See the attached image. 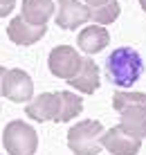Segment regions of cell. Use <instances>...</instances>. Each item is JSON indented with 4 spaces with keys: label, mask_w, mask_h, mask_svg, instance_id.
I'll return each instance as SVG.
<instances>
[{
    "label": "cell",
    "mask_w": 146,
    "mask_h": 155,
    "mask_svg": "<svg viewBox=\"0 0 146 155\" xmlns=\"http://www.w3.org/2000/svg\"><path fill=\"white\" fill-rule=\"evenodd\" d=\"M90 20V7L81 0H58L56 5V25L61 29H77Z\"/></svg>",
    "instance_id": "cell-6"
},
{
    "label": "cell",
    "mask_w": 146,
    "mask_h": 155,
    "mask_svg": "<svg viewBox=\"0 0 146 155\" xmlns=\"http://www.w3.org/2000/svg\"><path fill=\"white\" fill-rule=\"evenodd\" d=\"M14 5H16V0H0V18L7 16V14H12Z\"/></svg>",
    "instance_id": "cell-17"
},
{
    "label": "cell",
    "mask_w": 146,
    "mask_h": 155,
    "mask_svg": "<svg viewBox=\"0 0 146 155\" xmlns=\"http://www.w3.org/2000/svg\"><path fill=\"white\" fill-rule=\"evenodd\" d=\"M79 50H83L85 54H97V52L106 50L110 43V34L106 31V27L101 25H88L83 31L79 34Z\"/></svg>",
    "instance_id": "cell-11"
},
{
    "label": "cell",
    "mask_w": 146,
    "mask_h": 155,
    "mask_svg": "<svg viewBox=\"0 0 146 155\" xmlns=\"http://www.w3.org/2000/svg\"><path fill=\"white\" fill-rule=\"evenodd\" d=\"M2 146L9 155H34L38 148V135L23 119H14L5 126Z\"/></svg>",
    "instance_id": "cell-3"
},
{
    "label": "cell",
    "mask_w": 146,
    "mask_h": 155,
    "mask_svg": "<svg viewBox=\"0 0 146 155\" xmlns=\"http://www.w3.org/2000/svg\"><path fill=\"white\" fill-rule=\"evenodd\" d=\"M9 70H5L2 65H0V97H2V83H5V77H7Z\"/></svg>",
    "instance_id": "cell-19"
},
{
    "label": "cell",
    "mask_w": 146,
    "mask_h": 155,
    "mask_svg": "<svg viewBox=\"0 0 146 155\" xmlns=\"http://www.w3.org/2000/svg\"><path fill=\"white\" fill-rule=\"evenodd\" d=\"M121 7L117 0H110V2L101 5V7H90V20L95 25H110L112 20L119 16Z\"/></svg>",
    "instance_id": "cell-15"
},
{
    "label": "cell",
    "mask_w": 146,
    "mask_h": 155,
    "mask_svg": "<svg viewBox=\"0 0 146 155\" xmlns=\"http://www.w3.org/2000/svg\"><path fill=\"white\" fill-rule=\"evenodd\" d=\"M83 5H88V7H101V5L110 2V0H81Z\"/></svg>",
    "instance_id": "cell-18"
},
{
    "label": "cell",
    "mask_w": 146,
    "mask_h": 155,
    "mask_svg": "<svg viewBox=\"0 0 146 155\" xmlns=\"http://www.w3.org/2000/svg\"><path fill=\"white\" fill-rule=\"evenodd\" d=\"M101 148H106L112 155H137L139 148H142V140L128 135L126 130L115 126L101 135Z\"/></svg>",
    "instance_id": "cell-8"
},
{
    "label": "cell",
    "mask_w": 146,
    "mask_h": 155,
    "mask_svg": "<svg viewBox=\"0 0 146 155\" xmlns=\"http://www.w3.org/2000/svg\"><path fill=\"white\" fill-rule=\"evenodd\" d=\"M47 65H50V72L58 79H74L83 68V56H79V52L70 45H58L54 47L47 56Z\"/></svg>",
    "instance_id": "cell-4"
},
{
    "label": "cell",
    "mask_w": 146,
    "mask_h": 155,
    "mask_svg": "<svg viewBox=\"0 0 146 155\" xmlns=\"http://www.w3.org/2000/svg\"><path fill=\"white\" fill-rule=\"evenodd\" d=\"M139 7H142L144 12H146V0H139Z\"/></svg>",
    "instance_id": "cell-20"
},
{
    "label": "cell",
    "mask_w": 146,
    "mask_h": 155,
    "mask_svg": "<svg viewBox=\"0 0 146 155\" xmlns=\"http://www.w3.org/2000/svg\"><path fill=\"white\" fill-rule=\"evenodd\" d=\"M106 74L110 83L119 85V88H131L137 83L144 74V61L137 50L133 47H117L110 52L106 58Z\"/></svg>",
    "instance_id": "cell-1"
},
{
    "label": "cell",
    "mask_w": 146,
    "mask_h": 155,
    "mask_svg": "<svg viewBox=\"0 0 146 155\" xmlns=\"http://www.w3.org/2000/svg\"><path fill=\"white\" fill-rule=\"evenodd\" d=\"M68 83H70V88L79 90V92H83V94L97 92V88H99V70H97L92 58H83V68H81V72L74 79H70Z\"/></svg>",
    "instance_id": "cell-13"
},
{
    "label": "cell",
    "mask_w": 146,
    "mask_h": 155,
    "mask_svg": "<svg viewBox=\"0 0 146 155\" xmlns=\"http://www.w3.org/2000/svg\"><path fill=\"white\" fill-rule=\"evenodd\" d=\"M58 113H61L58 92H43L25 106V115L32 117L34 121H41V124L43 121H56Z\"/></svg>",
    "instance_id": "cell-7"
},
{
    "label": "cell",
    "mask_w": 146,
    "mask_h": 155,
    "mask_svg": "<svg viewBox=\"0 0 146 155\" xmlns=\"http://www.w3.org/2000/svg\"><path fill=\"white\" fill-rule=\"evenodd\" d=\"M2 97L14 101V104H29L32 97H34V81L25 70H14L7 72L2 83Z\"/></svg>",
    "instance_id": "cell-5"
},
{
    "label": "cell",
    "mask_w": 146,
    "mask_h": 155,
    "mask_svg": "<svg viewBox=\"0 0 146 155\" xmlns=\"http://www.w3.org/2000/svg\"><path fill=\"white\" fill-rule=\"evenodd\" d=\"M47 31V25L45 27H36V25H29L23 16H16V18L9 20L7 25V36L9 41L16 43V45H34L36 41H41Z\"/></svg>",
    "instance_id": "cell-9"
},
{
    "label": "cell",
    "mask_w": 146,
    "mask_h": 155,
    "mask_svg": "<svg viewBox=\"0 0 146 155\" xmlns=\"http://www.w3.org/2000/svg\"><path fill=\"white\" fill-rule=\"evenodd\" d=\"M112 106H115L117 113H124L128 108H139V106H146V94L144 92H115Z\"/></svg>",
    "instance_id": "cell-16"
},
{
    "label": "cell",
    "mask_w": 146,
    "mask_h": 155,
    "mask_svg": "<svg viewBox=\"0 0 146 155\" xmlns=\"http://www.w3.org/2000/svg\"><path fill=\"white\" fill-rule=\"evenodd\" d=\"M104 126L97 119H83L68 130V146L74 155H97L101 153Z\"/></svg>",
    "instance_id": "cell-2"
},
{
    "label": "cell",
    "mask_w": 146,
    "mask_h": 155,
    "mask_svg": "<svg viewBox=\"0 0 146 155\" xmlns=\"http://www.w3.org/2000/svg\"><path fill=\"white\" fill-rule=\"evenodd\" d=\"M119 128L126 130L128 135L137 137V140H144L146 137V106L128 108L124 113H119Z\"/></svg>",
    "instance_id": "cell-12"
},
{
    "label": "cell",
    "mask_w": 146,
    "mask_h": 155,
    "mask_svg": "<svg viewBox=\"0 0 146 155\" xmlns=\"http://www.w3.org/2000/svg\"><path fill=\"white\" fill-rule=\"evenodd\" d=\"M54 0H23L20 7V16L27 20L29 25L36 27H45L50 16L54 14Z\"/></svg>",
    "instance_id": "cell-10"
},
{
    "label": "cell",
    "mask_w": 146,
    "mask_h": 155,
    "mask_svg": "<svg viewBox=\"0 0 146 155\" xmlns=\"http://www.w3.org/2000/svg\"><path fill=\"white\" fill-rule=\"evenodd\" d=\"M58 99H61V113H58V124H65V121H72L77 115H81L83 110V99L74 92H58Z\"/></svg>",
    "instance_id": "cell-14"
}]
</instances>
